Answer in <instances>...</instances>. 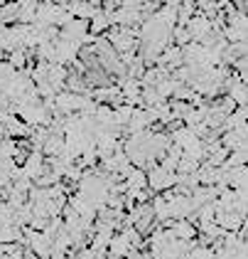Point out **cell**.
Listing matches in <instances>:
<instances>
[{
    "instance_id": "1",
    "label": "cell",
    "mask_w": 248,
    "mask_h": 259,
    "mask_svg": "<svg viewBox=\"0 0 248 259\" xmlns=\"http://www.w3.org/2000/svg\"><path fill=\"white\" fill-rule=\"evenodd\" d=\"M126 185H128V190H145L148 188V173L135 168L133 173L126 178Z\"/></svg>"
}]
</instances>
